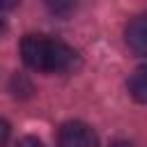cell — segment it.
<instances>
[{
    "mask_svg": "<svg viewBox=\"0 0 147 147\" xmlns=\"http://www.w3.org/2000/svg\"><path fill=\"white\" fill-rule=\"evenodd\" d=\"M21 0H0V11H7V9H14Z\"/></svg>",
    "mask_w": 147,
    "mask_h": 147,
    "instance_id": "cell-8",
    "label": "cell"
},
{
    "mask_svg": "<svg viewBox=\"0 0 147 147\" xmlns=\"http://www.w3.org/2000/svg\"><path fill=\"white\" fill-rule=\"evenodd\" d=\"M46 2H48L51 11H55V14H69L80 0H46Z\"/></svg>",
    "mask_w": 147,
    "mask_h": 147,
    "instance_id": "cell-5",
    "label": "cell"
},
{
    "mask_svg": "<svg viewBox=\"0 0 147 147\" xmlns=\"http://www.w3.org/2000/svg\"><path fill=\"white\" fill-rule=\"evenodd\" d=\"M23 62L41 74H62L78 64V53L62 39L48 34H25L21 41Z\"/></svg>",
    "mask_w": 147,
    "mask_h": 147,
    "instance_id": "cell-1",
    "label": "cell"
},
{
    "mask_svg": "<svg viewBox=\"0 0 147 147\" xmlns=\"http://www.w3.org/2000/svg\"><path fill=\"white\" fill-rule=\"evenodd\" d=\"M16 147H41V142L37 140V138H32V136H25V138H21L18 140V145Z\"/></svg>",
    "mask_w": 147,
    "mask_h": 147,
    "instance_id": "cell-7",
    "label": "cell"
},
{
    "mask_svg": "<svg viewBox=\"0 0 147 147\" xmlns=\"http://www.w3.org/2000/svg\"><path fill=\"white\" fill-rule=\"evenodd\" d=\"M5 28H7V23H5V18H2V11H0V34L5 32Z\"/></svg>",
    "mask_w": 147,
    "mask_h": 147,
    "instance_id": "cell-10",
    "label": "cell"
},
{
    "mask_svg": "<svg viewBox=\"0 0 147 147\" xmlns=\"http://www.w3.org/2000/svg\"><path fill=\"white\" fill-rule=\"evenodd\" d=\"M129 94L138 103H147V64L138 67L129 76Z\"/></svg>",
    "mask_w": 147,
    "mask_h": 147,
    "instance_id": "cell-4",
    "label": "cell"
},
{
    "mask_svg": "<svg viewBox=\"0 0 147 147\" xmlns=\"http://www.w3.org/2000/svg\"><path fill=\"white\" fill-rule=\"evenodd\" d=\"M124 41L136 55L147 57V14H140L129 21L124 30Z\"/></svg>",
    "mask_w": 147,
    "mask_h": 147,
    "instance_id": "cell-3",
    "label": "cell"
},
{
    "mask_svg": "<svg viewBox=\"0 0 147 147\" xmlns=\"http://www.w3.org/2000/svg\"><path fill=\"white\" fill-rule=\"evenodd\" d=\"M57 147H99L94 129L85 122H64L57 131Z\"/></svg>",
    "mask_w": 147,
    "mask_h": 147,
    "instance_id": "cell-2",
    "label": "cell"
},
{
    "mask_svg": "<svg viewBox=\"0 0 147 147\" xmlns=\"http://www.w3.org/2000/svg\"><path fill=\"white\" fill-rule=\"evenodd\" d=\"M9 122L0 117V147H7V140H9Z\"/></svg>",
    "mask_w": 147,
    "mask_h": 147,
    "instance_id": "cell-6",
    "label": "cell"
},
{
    "mask_svg": "<svg viewBox=\"0 0 147 147\" xmlns=\"http://www.w3.org/2000/svg\"><path fill=\"white\" fill-rule=\"evenodd\" d=\"M110 147H133V145H131L129 140H117V142H113Z\"/></svg>",
    "mask_w": 147,
    "mask_h": 147,
    "instance_id": "cell-9",
    "label": "cell"
}]
</instances>
